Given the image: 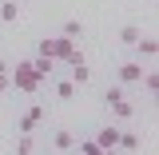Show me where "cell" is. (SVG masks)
<instances>
[{"mask_svg":"<svg viewBox=\"0 0 159 155\" xmlns=\"http://www.w3.org/2000/svg\"><path fill=\"white\" fill-rule=\"evenodd\" d=\"M92 143H96L99 151H116V143H119V127H116V123H111V127H99Z\"/></svg>","mask_w":159,"mask_h":155,"instance_id":"7","label":"cell"},{"mask_svg":"<svg viewBox=\"0 0 159 155\" xmlns=\"http://www.w3.org/2000/svg\"><path fill=\"white\" fill-rule=\"evenodd\" d=\"M12 155H36V139H32V135H20L16 143H12Z\"/></svg>","mask_w":159,"mask_h":155,"instance_id":"13","label":"cell"},{"mask_svg":"<svg viewBox=\"0 0 159 155\" xmlns=\"http://www.w3.org/2000/svg\"><path fill=\"white\" fill-rule=\"evenodd\" d=\"M139 84L147 88V96H155V92H159V76H155V68H151V64L143 68V76H139Z\"/></svg>","mask_w":159,"mask_h":155,"instance_id":"12","label":"cell"},{"mask_svg":"<svg viewBox=\"0 0 159 155\" xmlns=\"http://www.w3.org/2000/svg\"><path fill=\"white\" fill-rule=\"evenodd\" d=\"M116 151H119V155H135V151H139V131H135V127H127V131L119 127V143H116Z\"/></svg>","mask_w":159,"mask_h":155,"instance_id":"8","label":"cell"},{"mask_svg":"<svg viewBox=\"0 0 159 155\" xmlns=\"http://www.w3.org/2000/svg\"><path fill=\"white\" fill-rule=\"evenodd\" d=\"M60 36H64V40H76V36H84V24H80L76 16H72V20H64V28H60Z\"/></svg>","mask_w":159,"mask_h":155,"instance_id":"14","label":"cell"},{"mask_svg":"<svg viewBox=\"0 0 159 155\" xmlns=\"http://www.w3.org/2000/svg\"><path fill=\"white\" fill-rule=\"evenodd\" d=\"M131 52H135V60H139V64H143V60H147V64H151V60L159 56V40L151 36V32H143V36L135 40V48H131Z\"/></svg>","mask_w":159,"mask_h":155,"instance_id":"5","label":"cell"},{"mask_svg":"<svg viewBox=\"0 0 159 155\" xmlns=\"http://www.w3.org/2000/svg\"><path fill=\"white\" fill-rule=\"evenodd\" d=\"M103 155H119V151H103Z\"/></svg>","mask_w":159,"mask_h":155,"instance_id":"18","label":"cell"},{"mask_svg":"<svg viewBox=\"0 0 159 155\" xmlns=\"http://www.w3.org/2000/svg\"><path fill=\"white\" fill-rule=\"evenodd\" d=\"M143 68H147V64H139V60H119L116 64V84L119 88H135L139 76H143Z\"/></svg>","mask_w":159,"mask_h":155,"instance_id":"1","label":"cell"},{"mask_svg":"<svg viewBox=\"0 0 159 155\" xmlns=\"http://www.w3.org/2000/svg\"><path fill=\"white\" fill-rule=\"evenodd\" d=\"M80 155H103V151H99L92 139H84V143H80Z\"/></svg>","mask_w":159,"mask_h":155,"instance_id":"15","label":"cell"},{"mask_svg":"<svg viewBox=\"0 0 159 155\" xmlns=\"http://www.w3.org/2000/svg\"><path fill=\"white\" fill-rule=\"evenodd\" d=\"M20 0H0V24H16L20 20Z\"/></svg>","mask_w":159,"mask_h":155,"instance_id":"9","label":"cell"},{"mask_svg":"<svg viewBox=\"0 0 159 155\" xmlns=\"http://www.w3.org/2000/svg\"><path fill=\"white\" fill-rule=\"evenodd\" d=\"M48 143H52V151L56 155H68V151H76V131H72V127H52V139H48Z\"/></svg>","mask_w":159,"mask_h":155,"instance_id":"3","label":"cell"},{"mask_svg":"<svg viewBox=\"0 0 159 155\" xmlns=\"http://www.w3.org/2000/svg\"><path fill=\"white\" fill-rule=\"evenodd\" d=\"M44 116H48V112H44V103H36V107H28V112L20 116L16 131H20V135H36V127L44 123Z\"/></svg>","mask_w":159,"mask_h":155,"instance_id":"4","label":"cell"},{"mask_svg":"<svg viewBox=\"0 0 159 155\" xmlns=\"http://www.w3.org/2000/svg\"><path fill=\"white\" fill-rule=\"evenodd\" d=\"M107 112H111L116 123H131V119H135V103L123 96V99H111V103H107Z\"/></svg>","mask_w":159,"mask_h":155,"instance_id":"6","label":"cell"},{"mask_svg":"<svg viewBox=\"0 0 159 155\" xmlns=\"http://www.w3.org/2000/svg\"><path fill=\"white\" fill-rule=\"evenodd\" d=\"M139 36H143V28H139V24H123V28H119V44H123V48H135Z\"/></svg>","mask_w":159,"mask_h":155,"instance_id":"11","label":"cell"},{"mask_svg":"<svg viewBox=\"0 0 159 155\" xmlns=\"http://www.w3.org/2000/svg\"><path fill=\"white\" fill-rule=\"evenodd\" d=\"M4 92H12V76H0V96Z\"/></svg>","mask_w":159,"mask_h":155,"instance_id":"16","label":"cell"},{"mask_svg":"<svg viewBox=\"0 0 159 155\" xmlns=\"http://www.w3.org/2000/svg\"><path fill=\"white\" fill-rule=\"evenodd\" d=\"M52 96H56L60 103H68V99H76V84H72L68 76H64V80H56V84H52Z\"/></svg>","mask_w":159,"mask_h":155,"instance_id":"10","label":"cell"},{"mask_svg":"<svg viewBox=\"0 0 159 155\" xmlns=\"http://www.w3.org/2000/svg\"><path fill=\"white\" fill-rule=\"evenodd\" d=\"M68 80H72L76 88H88V84H92V68L84 64V56H80V52H72V56H68Z\"/></svg>","mask_w":159,"mask_h":155,"instance_id":"2","label":"cell"},{"mask_svg":"<svg viewBox=\"0 0 159 155\" xmlns=\"http://www.w3.org/2000/svg\"><path fill=\"white\" fill-rule=\"evenodd\" d=\"M0 76H12V64H8L4 56H0Z\"/></svg>","mask_w":159,"mask_h":155,"instance_id":"17","label":"cell"}]
</instances>
